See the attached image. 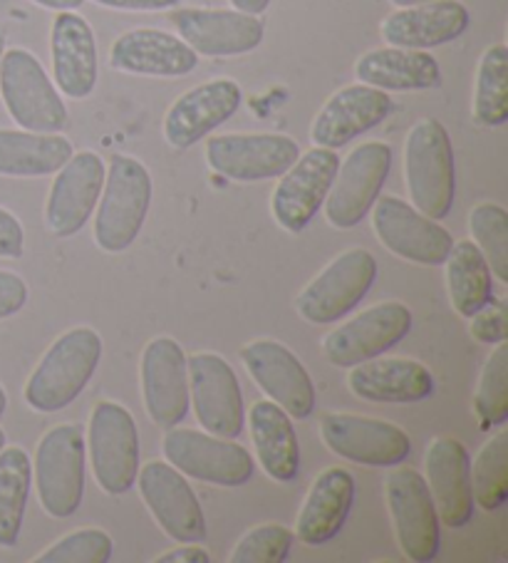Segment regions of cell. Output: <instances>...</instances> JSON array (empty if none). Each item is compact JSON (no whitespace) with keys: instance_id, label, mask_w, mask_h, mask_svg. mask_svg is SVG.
Wrapping results in <instances>:
<instances>
[{"instance_id":"cell-1","label":"cell","mask_w":508,"mask_h":563,"mask_svg":"<svg viewBox=\"0 0 508 563\" xmlns=\"http://www.w3.org/2000/svg\"><path fill=\"white\" fill-rule=\"evenodd\" d=\"M102 357V338L92 328H73L47 347L25 383L23 397L35 412H60L92 380Z\"/></svg>"},{"instance_id":"cell-2","label":"cell","mask_w":508,"mask_h":563,"mask_svg":"<svg viewBox=\"0 0 508 563\" xmlns=\"http://www.w3.org/2000/svg\"><path fill=\"white\" fill-rule=\"evenodd\" d=\"M152 207V177L144 164L126 154H114L104 174V187L95 213V244L104 254L130 249Z\"/></svg>"},{"instance_id":"cell-3","label":"cell","mask_w":508,"mask_h":563,"mask_svg":"<svg viewBox=\"0 0 508 563\" xmlns=\"http://www.w3.org/2000/svg\"><path fill=\"white\" fill-rule=\"evenodd\" d=\"M405 179L412 207L442 221L454 207V147L439 120H419L405 140Z\"/></svg>"},{"instance_id":"cell-4","label":"cell","mask_w":508,"mask_h":563,"mask_svg":"<svg viewBox=\"0 0 508 563\" xmlns=\"http://www.w3.org/2000/svg\"><path fill=\"white\" fill-rule=\"evenodd\" d=\"M85 432L80 424H55L35 450V492L45 514L67 519L80 509L85 494Z\"/></svg>"},{"instance_id":"cell-5","label":"cell","mask_w":508,"mask_h":563,"mask_svg":"<svg viewBox=\"0 0 508 563\" xmlns=\"http://www.w3.org/2000/svg\"><path fill=\"white\" fill-rule=\"evenodd\" d=\"M0 95L18 128L55 134L67 128V107L45 75L41 60L23 47L3 53L0 60Z\"/></svg>"},{"instance_id":"cell-6","label":"cell","mask_w":508,"mask_h":563,"mask_svg":"<svg viewBox=\"0 0 508 563\" xmlns=\"http://www.w3.org/2000/svg\"><path fill=\"white\" fill-rule=\"evenodd\" d=\"M87 452L92 460L95 482L104 494H126L140 474V432L124 405L100 400L87 424Z\"/></svg>"},{"instance_id":"cell-7","label":"cell","mask_w":508,"mask_h":563,"mask_svg":"<svg viewBox=\"0 0 508 563\" xmlns=\"http://www.w3.org/2000/svg\"><path fill=\"white\" fill-rule=\"evenodd\" d=\"M377 278V261L365 249H350L320 271L296 298V310L312 325L335 323L347 316Z\"/></svg>"},{"instance_id":"cell-8","label":"cell","mask_w":508,"mask_h":563,"mask_svg":"<svg viewBox=\"0 0 508 563\" xmlns=\"http://www.w3.org/2000/svg\"><path fill=\"white\" fill-rule=\"evenodd\" d=\"M162 452L166 462L177 467L184 477L217 484V487H243L256 470L253 457L241 444L211 432L172 427L162 440Z\"/></svg>"},{"instance_id":"cell-9","label":"cell","mask_w":508,"mask_h":563,"mask_svg":"<svg viewBox=\"0 0 508 563\" xmlns=\"http://www.w3.org/2000/svg\"><path fill=\"white\" fill-rule=\"evenodd\" d=\"M320 440L332 454L363 467H397L412 452V440L399 424L347 412L322 415Z\"/></svg>"},{"instance_id":"cell-10","label":"cell","mask_w":508,"mask_h":563,"mask_svg":"<svg viewBox=\"0 0 508 563\" xmlns=\"http://www.w3.org/2000/svg\"><path fill=\"white\" fill-rule=\"evenodd\" d=\"M393 169V150L385 142H365L353 150L325 199L328 223L335 229H353L363 221L383 191Z\"/></svg>"},{"instance_id":"cell-11","label":"cell","mask_w":508,"mask_h":563,"mask_svg":"<svg viewBox=\"0 0 508 563\" xmlns=\"http://www.w3.org/2000/svg\"><path fill=\"white\" fill-rule=\"evenodd\" d=\"M385 497L405 556L415 563L434 561L442 537L427 479L417 470L399 467L385 477Z\"/></svg>"},{"instance_id":"cell-12","label":"cell","mask_w":508,"mask_h":563,"mask_svg":"<svg viewBox=\"0 0 508 563\" xmlns=\"http://www.w3.org/2000/svg\"><path fill=\"white\" fill-rule=\"evenodd\" d=\"M412 330V310L402 300H383L350 318L322 341V353L335 367H355L387 353Z\"/></svg>"},{"instance_id":"cell-13","label":"cell","mask_w":508,"mask_h":563,"mask_svg":"<svg viewBox=\"0 0 508 563\" xmlns=\"http://www.w3.org/2000/svg\"><path fill=\"white\" fill-rule=\"evenodd\" d=\"M340 167L335 150L312 147L292 162L288 172L280 174L270 197V211L278 227L288 234H300L310 227L312 217L325 203Z\"/></svg>"},{"instance_id":"cell-14","label":"cell","mask_w":508,"mask_h":563,"mask_svg":"<svg viewBox=\"0 0 508 563\" xmlns=\"http://www.w3.org/2000/svg\"><path fill=\"white\" fill-rule=\"evenodd\" d=\"M136 484L166 537L179 543H201L209 537L197 494L177 467L162 460L146 462L136 474Z\"/></svg>"},{"instance_id":"cell-15","label":"cell","mask_w":508,"mask_h":563,"mask_svg":"<svg viewBox=\"0 0 508 563\" xmlns=\"http://www.w3.org/2000/svg\"><path fill=\"white\" fill-rule=\"evenodd\" d=\"M189 402L203 430L236 440L246 422L243 395L233 367L219 353H194L187 357Z\"/></svg>"},{"instance_id":"cell-16","label":"cell","mask_w":508,"mask_h":563,"mask_svg":"<svg viewBox=\"0 0 508 563\" xmlns=\"http://www.w3.org/2000/svg\"><path fill=\"white\" fill-rule=\"evenodd\" d=\"M241 363L268 400L280 405L290 420H306L316 410V385L296 353L270 338L241 347Z\"/></svg>"},{"instance_id":"cell-17","label":"cell","mask_w":508,"mask_h":563,"mask_svg":"<svg viewBox=\"0 0 508 563\" xmlns=\"http://www.w3.org/2000/svg\"><path fill=\"white\" fill-rule=\"evenodd\" d=\"M140 380L146 415L156 427L172 430L189 415L187 353L174 338L159 335L144 345Z\"/></svg>"},{"instance_id":"cell-18","label":"cell","mask_w":508,"mask_h":563,"mask_svg":"<svg viewBox=\"0 0 508 563\" xmlns=\"http://www.w3.org/2000/svg\"><path fill=\"white\" fill-rule=\"evenodd\" d=\"M373 229L387 251L419 266H442L454 246L444 227L397 197H377Z\"/></svg>"},{"instance_id":"cell-19","label":"cell","mask_w":508,"mask_h":563,"mask_svg":"<svg viewBox=\"0 0 508 563\" xmlns=\"http://www.w3.org/2000/svg\"><path fill=\"white\" fill-rule=\"evenodd\" d=\"M300 157L296 140L286 134H221L207 142L209 167L231 181L276 179Z\"/></svg>"},{"instance_id":"cell-20","label":"cell","mask_w":508,"mask_h":563,"mask_svg":"<svg viewBox=\"0 0 508 563\" xmlns=\"http://www.w3.org/2000/svg\"><path fill=\"white\" fill-rule=\"evenodd\" d=\"M104 174V162L95 152H77L57 169L45 201V223L55 236L67 239L85 229L100 201Z\"/></svg>"},{"instance_id":"cell-21","label":"cell","mask_w":508,"mask_h":563,"mask_svg":"<svg viewBox=\"0 0 508 563\" xmlns=\"http://www.w3.org/2000/svg\"><path fill=\"white\" fill-rule=\"evenodd\" d=\"M169 23L194 53L207 57L246 55L263 41V23L241 11L179 8L169 13Z\"/></svg>"},{"instance_id":"cell-22","label":"cell","mask_w":508,"mask_h":563,"mask_svg":"<svg viewBox=\"0 0 508 563\" xmlns=\"http://www.w3.org/2000/svg\"><path fill=\"white\" fill-rule=\"evenodd\" d=\"M239 82L219 77L184 92L164 118V140L174 150H189L236 114L241 104Z\"/></svg>"},{"instance_id":"cell-23","label":"cell","mask_w":508,"mask_h":563,"mask_svg":"<svg viewBox=\"0 0 508 563\" xmlns=\"http://www.w3.org/2000/svg\"><path fill=\"white\" fill-rule=\"evenodd\" d=\"M427 487L439 521L449 529H464L474 517L472 460L454 437H437L427 446Z\"/></svg>"},{"instance_id":"cell-24","label":"cell","mask_w":508,"mask_h":563,"mask_svg":"<svg viewBox=\"0 0 508 563\" xmlns=\"http://www.w3.org/2000/svg\"><path fill=\"white\" fill-rule=\"evenodd\" d=\"M393 112V100L385 90L369 85H347L322 104L310 128V140L316 147L340 150L350 140L377 128Z\"/></svg>"},{"instance_id":"cell-25","label":"cell","mask_w":508,"mask_h":563,"mask_svg":"<svg viewBox=\"0 0 508 563\" xmlns=\"http://www.w3.org/2000/svg\"><path fill=\"white\" fill-rule=\"evenodd\" d=\"M110 63L126 75L184 77L197 70L199 55L177 35L156 27H134L112 43Z\"/></svg>"},{"instance_id":"cell-26","label":"cell","mask_w":508,"mask_h":563,"mask_svg":"<svg viewBox=\"0 0 508 563\" xmlns=\"http://www.w3.org/2000/svg\"><path fill=\"white\" fill-rule=\"evenodd\" d=\"M57 92L85 100L97 85V43L90 23L75 11H57L51 35Z\"/></svg>"},{"instance_id":"cell-27","label":"cell","mask_w":508,"mask_h":563,"mask_svg":"<svg viewBox=\"0 0 508 563\" xmlns=\"http://www.w3.org/2000/svg\"><path fill=\"white\" fill-rule=\"evenodd\" d=\"M350 393L365 402L409 405L422 402L434 393V377L429 367L409 357H373L347 375Z\"/></svg>"},{"instance_id":"cell-28","label":"cell","mask_w":508,"mask_h":563,"mask_svg":"<svg viewBox=\"0 0 508 563\" xmlns=\"http://www.w3.org/2000/svg\"><path fill=\"white\" fill-rule=\"evenodd\" d=\"M468 11L459 0H429V3L399 8L383 21V37L393 47L429 51L462 37L468 27Z\"/></svg>"},{"instance_id":"cell-29","label":"cell","mask_w":508,"mask_h":563,"mask_svg":"<svg viewBox=\"0 0 508 563\" xmlns=\"http://www.w3.org/2000/svg\"><path fill=\"white\" fill-rule=\"evenodd\" d=\"M355 504V477L345 467L322 470L302 501L292 533L308 547H322L343 531Z\"/></svg>"},{"instance_id":"cell-30","label":"cell","mask_w":508,"mask_h":563,"mask_svg":"<svg viewBox=\"0 0 508 563\" xmlns=\"http://www.w3.org/2000/svg\"><path fill=\"white\" fill-rule=\"evenodd\" d=\"M357 80L385 92L432 90L442 80V70L432 55L409 47H379L355 63Z\"/></svg>"},{"instance_id":"cell-31","label":"cell","mask_w":508,"mask_h":563,"mask_svg":"<svg viewBox=\"0 0 508 563\" xmlns=\"http://www.w3.org/2000/svg\"><path fill=\"white\" fill-rule=\"evenodd\" d=\"M251 440L263 472L276 482H292L300 470V444L290 415L273 400L251 407Z\"/></svg>"},{"instance_id":"cell-32","label":"cell","mask_w":508,"mask_h":563,"mask_svg":"<svg viewBox=\"0 0 508 563\" xmlns=\"http://www.w3.org/2000/svg\"><path fill=\"white\" fill-rule=\"evenodd\" d=\"M73 142L63 134L0 130V177H47L73 157Z\"/></svg>"},{"instance_id":"cell-33","label":"cell","mask_w":508,"mask_h":563,"mask_svg":"<svg viewBox=\"0 0 508 563\" xmlns=\"http://www.w3.org/2000/svg\"><path fill=\"white\" fill-rule=\"evenodd\" d=\"M444 266L449 300L459 316L472 318L492 298V268L474 241H456Z\"/></svg>"},{"instance_id":"cell-34","label":"cell","mask_w":508,"mask_h":563,"mask_svg":"<svg viewBox=\"0 0 508 563\" xmlns=\"http://www.w3.org/2000/svg\"><path fill=\"white\" fill-rule=\"evenodd\" d=\"M33 487V464L23 446L0 450V547H15L21 537L27 497Z\"/></svg>"},{"instance_id":"cell-35","label":"cell","mask_w":508,"mask_h":563,"mask_svg":"<svg viewBox=\"0 0 508 563\" xmlns=\"http://www.w3.org/2000/svg\"><path fill=\"white\" fill-rule=\"evenodd\" d=\"M474 120L501 128L508 120V47L492 45L478 60L474 85Z\"/></svg>"},{"instance_id":"cell-36","label":"cell","mask_w":508,"mask_h":563,"mask_svg":"<svg viewBox=\"0 0 508 563\" xmlns=\"http://www.w3.org/2000/svg\"><path fill=\"white\" fill-rule=\"evenodd\" d=\"M474 504L498 511L508 501V432H496L472 464Z\"/></svg>"},{"instance_id":"cell-37","label":"cell","mask_w":508,"mask_h":563,"mask_svg":"<svg viewBox=\"0 0 508 563\" xmlns=\"http://www.w3.org/2000/svg\"><path fill=\"white\" fill-rule=\"evenodd\" d=\"M474 415L482 430H494L508 420V343H498L484 365L474 393Z\"/></svg>"},{"instance_id":"cell-38","label":"cell","mask_w":508,"mask_h":563,"mask_svg":"<svg viewBox=\"0 0 508 563\" xmlns=\"http://www.w3.org/2000/svg\"><path fill=\"white\" fill-rule=\"evenodd\" d=\"M468 231L474 244L482 251L492 274L498 280H508V213L494 201L476 203L468 213Z\"/></svg>"},{"instance_id":"cell-39","label":"cell","mask_w":508,"mask_h":563,"mask_svg":"<svg viewBox=\"0 0 508 563\" xmlns=\"http://www.w3.org/2000/svg\"><path fill=\"white\" fill-rule=\"evenodd\" d=\"M112 551L114 543L110 533L87 527L57 539L51 549H45L35 559V563H107L112 559Z\"/></svg>"},{"instance_id":"cell-40","label":"cell","mask_w":508,"mask_h":563,"mask_svg":"<svg viewBox=\"0 0 508 563\" xmlns=\"http://www.w3.org/2000/svg\"><path fill=\"white\" fill-rule=\"evenodd\" d=\"M296 533L283 523H261L239 539L231 563H283L290 556Z\"/></svg>"},{"instance_id":"cell-41","label":"cell","mask_w":508,"mask_h":563,"mask_svg":"<svg viewBox=\"0 0 508 563\" xmlns=\"http://www.w3.org/2000/svg\"><path fill=\"white\" fill-rule=\"evenodd\" d=\"M472 338L476 343L484 345H498L508 338L506 325V300L504 298H488L486 303L472 316Z\"/></svg>"},{"instance_id":"cell-42","label":"cell","mask_w":508,"mask_h":563,"mask_svg":"<svg viewBox=\"0 0 508 563\" xmlns=\"http://www.w3.org/2000/svg\"><path fill=\"white\" fill-rule=\"evenodd\" d=\"M25 303H27L25 280L18 274H11V271H0V320L21 313Z\"/></svg>"},{"instance_id":"cell-43","label":"cell","mask_w":508,"mask_h":563,"mask_svg":"<svg viewBox=\"0 0 508 563\" xmlns=\"http://www.w3.org/2000/svg\"><path fill=\"white\" fill-rule=\"evenodd\" d=\"M25 251V231L11 211L0 209V258H21Z\"/></svg>"},{"instance_id":"cell-44","label":"cell","mask_w":508,"mask_h":563,"mask_svg":"<svg viewBox=\"0 0 508 563\" xmlns=\"http://www.w3.org/2000/svg\"><path fill=\"white\" fill-rule=\"evenodd\" d=\"M154 563H211L209 551L197 543H181L179 549H172L156 556Z\"/></svg>"},{"instance_id":"cell-45","label":"cell","mask_w":508,"mask_h":563,"mask_svg":"<svg viewBox=\"0 0 508 563\" xmlns=\"http://www.w3.org/2000/svg\"><path fill=\"white\" fill-rule=\"evenodd\" d=\"M95 3L114 11H169L177 0H95Z\"/></svg>"},{"instance_id":"cell-46","label":"cell","mask_w":508,"mask_h":563,"mask_svg":"<svg viewBox=\"0 0 508 563\" xmlns=\"http://www.w3.org/2000/svg\"><path fill=\"white\" fill-rule=\"evenodd\" d=\"M233 11H241V13H249V15H261L268 11L270 0H231Z\"/></svg>"},{"instance_id":"cell-47","label":"cell","mask_w":508,"mask_h":563,"mask_svg":"<svg viewBox=\"0 0 508 563\" xmlns=\"http://www.w3.org/2000/svg\"><path fill=\"white\" fill-rule=\"evenodd\" d=\"M33 3L51 8V11H77L85 0H33Z\"/></svg>"},{"instance_id":"cell-48","label":"cell","mask_w":508,"mask_h":563,"mask_svg":"<svg viewBox=\"0 0 508 563\" xmlns=\"http://www.w3.org/2000/svg\"><path fill=\"white\" fill-rule=\"evenodd\" d=\"M389 3H395L399 8H407V5H419V3H429V0H389Z\"/></svg>"},{"instance_id":"cell-49","label":"cell","mask_w":508,"mask_h":563,"mask_svg":"<svg viewBox=\"0 0 508 563\" xmlns=\"http://www.w3.org/2000/svg\"><path fill=\"white\" fill-rule=\"evenodd\" d=\"M5 410H8V395L3 390V385H0V417L5 415Z\"/></svg>"},{"instance_id":"cell-50","label":"cell","mask_w":508,"mask_h":563,"mask_svg":"<svg viewBox=\"0 0 508 563\" xmlns=\"http://www.w3.org/2000/svg\"><path fill=\"white\" fill-rule=\"evenodd\" d=\"M3 53H5V33L3 27H0V60H3Z\"/></svg>"},{"instance_id":"cell-51","label":"cell","mask_w":508,"mask_h":563,"mask_svg":"<svg viewBox=\"0 0 508 563\" xmlns=\"http://www.w3.org/2000/svg\"><path fill=\"white\" fill-rule=\"evenodd\" d=\"M5 446V432H3V427H0V450H3Z\"/></svg>"}]
</instances>
